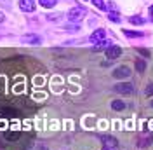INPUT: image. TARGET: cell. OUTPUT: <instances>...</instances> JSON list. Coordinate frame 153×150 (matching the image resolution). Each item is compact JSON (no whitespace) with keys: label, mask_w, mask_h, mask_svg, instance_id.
<instances>
[{"label":"cell","mask_w":153,"mask_h":150,"mask_svg":"<svg viewBox=\"0 0 153 150\" xmlns=\"http://www.w3.org/2000/svg\"><path fill=\"white\" fill-rule=\"evenodd\" d=\"M150 14H152V18H153V4L150 5Z\"/></svg>","instance_id":"23"},{"label":"cell","mask_w":153,"mask_h":150,"mask_svg":"<svg viewBox=\"0 0 153 150\" xmlns=\"http://www.w3.org/2000/svg\"><path fill=\"white\" fill-rule=\"evenodd\" d=\"M136 51H137L139 54H143L144 58H150V56H152V52H150L148 49H144V47H136Z\"/></svg>","instance_id":"18"},{"label":"cell","mask_w":153,"mask_h":150,"mask_svg":"<svg viewBox=\"0 0 153 150\" xmlns=\"http://www.w3.org/2000/svg\"><path fill=\"white\" fill-rule=\"evenodd\" d=\"M85 12L87 10L84 9V7H73V9H70V12H68V21H71V23H78L80 19L85 18Z\"/></svg>","instance_id":"2"},{"label":"cell","mask_w":153,"mask_h":150,"mask_svg":"<svg viewBox=\"0 0 153 150\" xmlns=\"http://www.w3.org/2000/svg\"><path fill=\"white\" fill-rule=\"evenodd\" d=\"M5 138L10 141H14V140H18L19 138V133H5Z\"/></svg>","instance_id":"19"},{"label":"cell","mask_w":153,"mask_h":150,"mask_svg":"<svg viewBox=\"0 0 153 150\" xmlns=\"http://www.w3.org/2000/svg\"><path fill=\"white\" fill-rule=\"evenodd\" d=\"M152 106H153V100H152Z\"/></svg>","instance_id":"24"},{"label":"cell","mask_w":153,"mask_h":150,"mask_svg":"<svg viewBox=\"0 0 153 150\" xmlns=\"http://www.w3.org/2000/svg\"><path fill=\"white\" fill-rule=\"evenodd\" d=\"M19 9L23 12H33L35 10V0H19Z\"/></svg>","instance_id":"6"},{"label":"cell","mask_w":153,"mask_h":150,"mask_svg":"<svg viewBox=\"0 0 153 150\" xmlns=\"http://www.w3.org/2000/svg\"><path fill=\"white\" fill-rule=\"evenodd\" d=\"M23 42H26V44H31V46H40L42 38L38 37V35H25V37H23Z\"/></svg>","instance_id":"7"},{"label":"cell","mask_w":153,"mask_h":150,"mask_svg":"<svg viewBox=\"0 0 153 150\" xmlns=\"http://www.w3.org/2000/svg\"><path fill=\"white\" fill-rule=\"evenodd\" d=\"M38 4L42 7H45V9H51V7H54L57 4V0H38Z\"/></svg>","instance_id":"11"},{"label":"cell","mask_w":153,"mask_h":150,"mask_svg":"<svg viewBox=\"0 0 153 150\" xmlns=\"http://www.w3.org/2000/svg\"><path fill=\"white\" fill-rule=\"evenodd\" d=\"M4 21H5V16H4V12L0 10V23H4Z\"/></svg>","instance_id":"22"},{"label":"cell","mask_w":153,"mask_h":150,"mask_svg":"<svg viewBox=\"0 0 153 150\" xmlns=\"http://www.w3.org/2000/svg\"><path fill=\"white\" fill-rule=\"evenodd\" d=\"M110 46H111V44H110L108 40H101V42H97L94 46V51H103V49H108Z\"/></svg>","instance_id":"13"},{"label":"cell","mask_w":153,"mask_h":150,"mask_svg":"<svg viewBox=\"0 0 153 150\" xmlns=\"http://www.w3.org/2000/svg\"><path fill=\"white\" fill-rule=\"evenodd\" d=\"M63 18V14L61 12H54V14H49L47 19H52V21H56V19H61Z\"/></svg>","instance_id":"20"},{"label":"cell","mask_w":153,"mask_h":150,"mask_svg":"<svg viewBox=\"0 0 153 150\" xmlns=\"http://www.w3.org/2000/svg\"><path fill=\"white\" fill-rule=\"evenodd\" d=\"M106 52V58L108 59H117V58H120L122 54H124V51H122V47L120 46H110L108 49H105Z\"/></svg>","instance_id":"3"},{"label":"cell","mask_w":153,"mask_h":150,"mask_svg":"<svg viewBox=\"0 0 153 150\" xmlns=\"http://www.w3.org/2000/svg\"><path fill=\"white\" fill-rule=\"evenodd\" d=\"M124 35L129 38H137V37H143L141 32H131V30H124Z\"/></svg>","instance_id":"15"},{"label":"cell","mask_w":153,"mask_h":150,"mask_svg":"<svg viewBox=\"0 0 153 150\" xmlns=\"http://www.w3.org/2000/svg\"><path fill=\"white\" fill-rule=\"evenodd\" d=\"M111 108H113L115 112H122L125 108V103L122 101V100H115L113 103H111Z\"/></svg>","instance_id":"10"},{"label":"cell","mask_w":153,"mask_h":150,"mask_svg":"<svg viewBox=\"0 0 153 150\" xmlns=\"http://www.w3.org/2000/svg\"><path fill=\"white\" fill-rule=\"evenodd\" d=\"M131 74H132V70L129 66H118V68L113 70L115 79H127V77H131Z\"/></svg>","instance_id":"4"},{"label":"cell","mask_w":153,"mask_h":150,"mask_svg":"<svg viewBox=\"0 0 153 150\" xmlns=\"http://www.w3.org/2000/svg\"><path fill=\"white\" fill-rule=\"evenodd\" d=\"M152 143H153V133L152 134H148L146 138H143V140L137 143V147H139V148H146V147H150Z\"/></svg>","instance_id":"9"},{"label":"cell","mask_w":153,"mask_h":150,"mask_svg":"<svg viewBox=\"0 0 153 150\" xmlns=\"http://www.w3.org/2000/svg\"><path fill=\"white\" fill-rule=\"evenodd\" d=\"M129 23H132V25H144L146 19L141 18V16H131V18H129Z\"/></svg>","instance_id":"14"},{"label":"cell","mask_w":153,"mask_h":150,"mask_svg":"<svg viewBox=\"0 0 153 150\" xmlns=\"http://www.w3.org/2000/svg\"><path fill=\"white\" fill-rule=\"evenodd\" d=\"M113 91L120 94H134L136 93V86L132 82H120V84L113 86Z\"/></svg>","instance_id":"1"},{"label":"cell","mask_w":153,"mask_h":150,"mask_svg":"<svg viewBox=\"0 0 153 150\" xmlns=\"http://www.w3.org/2000/svg\"><path fill=\"white\" fill-rule=\"evenodd\" d=\"M89 40H91L92 44H97V42H101V40H106V30L105 28H97L96 32L91 33Z\"/></svg>","instance_id":"5"},{"label":"cell","mask_w":153,"mask_h":150,"mask_svg":"<svg viewBox=\"0 0 153 150\" xmlns=\"http://www.w3.org/2000/svg\"><path fill=\"white\" fill-rule=\"evenodd\" d=\"M136 70H137L139 74H143L144 70H146V63H144L143 59H136Z\"/></svg>","instance_id":"16"},{"label":"cell","mask_w":153,"mask_h":150,"mask_svg":"<svg viewBox=\"0 0 153 150\" xmlns=\"http://www.w3.org/2000/svg\"><path fill=\"white\" fill-rule=\"evenodd\" d=\"M144 93H146V96H153V82H150V84L146 86V91Z\"/></svg>","instance_id":"21"},{"label":"cell","mask_w":153,"mask_h":150,"mask_svg":"<svg viewBox=\"0 0 153 150\" xmlns=\"http://www.w3.org/2000/svg\"><path fill=\"white\" fill-rule=\"evenodd\" d=\"M105 150H108V148H105Z\"/></svg>","instance_id":"25"},{"label":"cell","mask_w":153,"mask_h":150,"mask_svg":"<svg viewBox=\"0 0 153 150\" xmlns=\"http://www.w3.org/2000/svg\"><path fill=\"white\" fill-rule=\"evenodd\" d=\"M106 16H108V19H111L113 23H120V21H122L120 14H118V12H115V10H110V12H108Z\"/></svg>","instance_id":"12"},{"label":"cell","mask_w":153,"mask_h":150,"mask_svg":"<svg viewBox=\"0 0 153 150\" xmlns=\"http://www.w3.org/2000/svg\"><path fill=\"white\" fill-rule=\"evenodd\" d=\"M91 2L94 4V5L97 7V9H101V10H105V9H106V4H105V0H91Z\"/></svg>","instance_id":"17"},{"label":"cell","mask_w":153,"mask_h":150,"mask_svg":"<svg viewBox=\"0 0 153 150\" xmlns=\"http://www.w3.org/2000/svg\"><path fill=\"white\" fill-rule=\"evenodd\" d=\"M101 140H103V143H105L106 147H117V145H118V141L115 140L113 136H110V134H105V136H101Z\"/></svg>","instance_id":"8"}]
</instances>
